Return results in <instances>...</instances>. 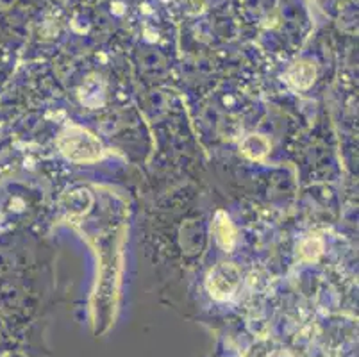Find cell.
Segmentation results:
<instances>
[{
  "label": "cell",
  "mask_w": 359,
  "mask_h": 357,
  "mask_svg": "<svg viewBox=\"0 0 359 357\" xmlns=\"http://www.w3.org/2000/svg\"><path fill=\"white\" fill-rule=\"evenodd\" d=\"M57 147L67 159L75 163L97 161L102 156V145L90 130L83 127H68L57 137Z\"/></svg>",
  "instance_id": "1"
},
{
  "label": "cell",
  "mask_w": 359,
  "mask_h": 357,
  "mask_svg": "<svg viewBox=\"0 0 359 357\" xmlns=\"http://www.w3.org/2000/svg\"><path fill=\"white\" fill-rule=\"evenodd\" d=\"M240 284V270L233 263H220L208 274L205 288L218 300L229 299Z\"/></svg>",
  "instance_id": "2"
},
{
  "label": "cell",
  "mask_w": 359,
  "mask_h": 357,
  "mask_svg": "<svg viewBox=\"0 0 359 357\" xmlns=\"http://www.w3.org/2000/svg\"><path fill=\"white\" fill-rule=\"evenodd\" d=\"M213 232L217 241L220 243L222 248L229 252L233 250L234 243H236V231H234L233 224H231L229 216L225 215L224 211H218L217 216H215L213 220Z\"/></svg>",
  "instance_id": "3"
},
{
  "label": "cell",
  "mask_w": 359,
  "mask_h": 357,
  "mask_svg": "<svg viewBox=\"0 0 359 357\" xmlns=\"http://www.w3.org/2000/svg\"><path fill=\"white\" fill-rule=\"evenodd\" d=\"M315 81V67L311 63L300 61V63L293 65L288 72V83L297 90H306Z\"/></svg>",
  "instance_id": "4"
},
{
  "label": "cell",
  "mask_w": 359,
  "mask_h": 357,
  "mask_svg": "<svg viewBox=\"0 0 359 357\" xmlns=\"http://www.w3.org/2000/svg\"><path fill=\"white\" fill-rule=\"evenodd\" d=\"M270 150V142L261 134H250L243 140L241 143V152L245 154L250 159H261L269 154Z\"/></svg>",
  "instance_id": "5"
},
{
  "label": "cell",
  "mask_w": 359,
  "mask_h": 357,
  "mask_svg": "<svg viewBox=\"0 0 359 357\" xmlns=\"http://www.w3.org/2000/svg\"><path fill=\"white\" fill-rule=\"evenodd\" d=\"M322 248H324V245H322V241L318 238H308V240L300 243L299 255L306 261H315L322 254Z\"/></svg>",
  "instance_id": "6"
}]
</instances>
